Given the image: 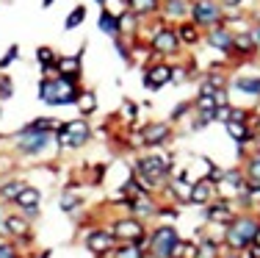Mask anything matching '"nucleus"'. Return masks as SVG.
Segmentation results:
<instances>
[{
    "instance_id": "obj_1",
    "label": "nucleus",
    "mask_w": 260,
    "mask_h": 258,
    "mask_svg": "<svg viewBox=\"0 0 260 258\" xmlns=\"http://www.w3.org/2000/svg\"><path fill=\"white\" fill-rule=\"evenodd\" d=\"M172 167H175V158L166 156H139L136 158V172L133 178L141 183L144 192H155L158 186H166L172 178Z\"/></svg>"
},
{
    "instance_id": "obj_2",
    "label": "nucleus",
    "mask_w": 260,
    "mask_h": 258,
    "mask_svg": "<svg viewBox=\"0 0 260 258\" xmlns=\"http://www.w3.org/2000/svg\"><path fill=\"white\" fill-rule=\"evenodd\" d=\"M260 231V217L255 214H238L230 225L224 228V247L235 250V253H246L252 247Z\"/></svg>"
},
{
    "instance_id": "obj_3",
    "label": "nucleus",
    "mask_w": 260,
    "mask_h": 258,
    "mask_svg": "<svg viewBox=\"0 0 260 258\" xmlns=\"http://www.w3.org/2000/svg\"><path fill=\"white\" fill-rule=\"evenodd\" d=\"M80 95L78 81L64 75H55V78H42L39 83V100L47 103V106H70L75 103Z\"/></svg>"
},
{
    "instance_id": "obj_4",
    "label": "nucleus",
    "mask_w": 260,
    "mask_h": 258,
    "mask_svg": "<svg viewBox=\"0 0 260 258\" xmlns=\"http://www.w3.org/2000/svg\"><path fill=\"white\" fill-rule=\"evenodd\" d=\"M180 233L175 225H158L150 233V255L152 258H177V247H180Z\"/></svg>"
},
{
    "instance_id": "obj_5",
    "label": "nucleus",
    "mask_w": 260,
    "mask_h": 258,
    "mask_svg": "<svg viewBox=\"0 0 260 258\" xmlns=\"http://www.w3.org/2000/svg\"><path fill=\"white\" fill-rule=\"evenodd\" d=\"M191 20L202 31L224 25V9L219 0H191Z\"/></svg>"
},
{
    "instance_id": "obj_6",
    "label": "nucleus",
    "mask_w": 260,
    "mask_h": 258,
    "mask_svg": "<svg viewBox=\"0 0 260 258\" xmlns=\"http://www.w3.org/2000/svg\"><path fill=\"white\" fill-rule=\"evenodd\" d=\"M150 47L155 50L158 59H175L183 53V42L180 36H177V28L175 25H160L155 34L150 36Z\"/></svg>"
},
{
    "instance_id": "obj_7",
    "label": "nucleus",
    "mask_w": 260,
    "mask_h": 258,
    "mask_svg": "<svg viewBox=\"0 0 260 258\" xmlns=\"http://www.w3.org/2000/svg\"><path fill=\"white\" fill-rule=\"evenodd\" d=\"M91 139V128L86 120H70V122H61V128L55 131V142L61 147H83Z\"/></svg>"
},
{
    "instance_id": "obj_8",
    "label": "nucleus",
    "mask_w": 260,
    "mask_h": 258,
    "mask_svg": "<svg viewBox=\"0 0 260 258\" xmlns=\"http://www.w3.org/2000/svg\"><path fill=\"white\" fill-rule=\"evenodd\" d=\"M172 78H175V64H172V61H152V64L144 67L141 83H144V89L158 92V89H164L166 83H172Z\"/></svg>"
},
{
    "instance_id": "obj_9",
    "label": "nucleus",
    "mask_w": 260,
    "mask_h": 258,
    "mask_svg": "<svg viewBox=\"0 0 260 258\" xmlns=\"http://www.w3.org/2000/svg\"><path fill=\"white\" fill-rule=\"evenodd\" d=\"M17 142H20V150L25 153V156H39V153L53 142V131H36V128L28 125L20 131Z\"/></svg>"
},
{
    "instance_id": "obj_10",
    "label": "nucleus",
    "mask_w": 260,
    "mask_h": 258,
    "mask_svg": "<svg viewBox=\"0 0 260 258\" xmlns=\"http://www.w3.org/2000/svg\"><path fill=\"white\" fill-rule=\"evenodd\" d=\"M139 136H141V145L144 147H158L172 136V122H166V120L147 122V125L139 128Z\"/></svg>"
},
{
    "instance_id": "obj_11",
    "label": "nucleus",
    "mask_w": 260,
    "mask_h": 258,
    "mask_svg": "<svg viewBox=\"0 0 260 258\" xmlns=\"http://www.w3.org/2000/svg\"><path fill=\"white\" fill-rule=\"evenodd\" d=\"M111 233L116 236V242H136L144 236V222L139 217H119L111 225Z\"/></svg>"
},
{
    "instance_id": "obj_12",
    "label": "nucleus",
    "mask_w": 260,
    "mask_h": 258,
    "mask_svg": "<svg viewBox=\"0 0 260 258\" xmlns=\"http://www.w3.org/2000/svg\"><path fill=\"white\" fill-rule=\"evenodd\" d=\"M235 217H238V214H235V206L230 200H224V197H216L210 206H205V222L224 225V228H227Z\"/></svg>"
},
{
    "instance_id": "obj_13",
    "label": "nucleus",
    "mask_w": 260,
    "mask_h": 258,
    "mask_svg": "<svg viewBox=\"0 0 260 258\" xmlns=\"http://www.w3.org/2000/svg\"><path fill=\"white\" fill-rule=\"evenodd\" d=\"M233 36H235V31H233L230 25L210 28V31H205V45L213 47V50H219V53H224V56H230V50H233Z\"/></svg>"
},
{
    "instance_id": "obj_14",
    "label": "nucleus",
    "mask_w": 260,
    "mask_h": 258,
    "mask_svg": "<svg viewBox=\"0 0 260 258\" xmlns=\"http://www.w3.org/2000/svg\"><path fill=\"white\" fill-rule=\"evenodd\" d=\"M86 247L91 250L94 255H105V253H114L116 250V236L111 233V228L108 231H91L89 236H86Z\"/></svg>"
},
{
    "instance_id": "obj_15",
    "label": "nucleus",
    "mask_w": 260,
    "mask_h": 258,
    "mask_svg": "<svg viewBox=\"0 0 260 258\" xmlns=\"http://www.w3.org/2000/svg\"><path fill=\"white\" fill-rule=\"evenodd\" d=\"M216 197H219V189L210 178H200V181L191 186V206H210Z\"/></svg>"
},
{
    "instance_id": "obj_16",
    "label": "nucleus",
    "mask_w": 260,
    "mask_h": 258,
    "mask_svg": "<svg viewBox=\"0 0 260 258\" xmlns=\"http://www.w3.org/2000/svg\"><path fill=\"white\" fill-rule=\"evenodd\" d=\"M257 50H260V47H257V42L252 39L249 31H235V36H233V50H230L233 59H252Z\"/></svg>"
},
{
    "instance_id": "obj_17",
    "label": "nucleus",
    "mask_w": 260,
    "mask_h": 258,
    "mask_svg": "<svg viewBox=\"0 0 260 258\" xmlns=\"http://www.w3.org/2000/svg\"><path fill=\"white\" fill-rule=\"evenodd\" d=\"M160 17L169 20H191V0H160Z\"/></svg>"
},
{
    "instance_id": "obj_18",
    "label": "nucleus",
    "mask_w": 260,
    "mask_h": 258,
    "mask_svg": "<svg viewBox=\"0 0 260 258\" xmlns=\"http://www.w3.org/2000/svg\"><path fill=\"white\" fill-rule=\"evenodd\" d=\"M175 28H177V36H180L183 47H194V45H202V42H205V31L197 25L194 20H183V22H177Z\"/></svg>"
},
{
    "instance_id": "obj_19",
    "label": "nucleus",
    "mask_w": 260,
    "mask_h": 258,
    "mask_svg": "<svg viewBox=\"0 0 260 258\" xmlns=\"http://www.w3.org/2000/svg\"><path fill=\"white\" fill-rule=\"evenodd\" d=\"M191 186H194V181H191L185 172H180V175H172L169 183H166L169 194H172L177 203H188V200H191Z\"/></svg>"
},
{
    "instance_id": "obj_20",
    "label": "nucleus",
    "mask_w": 260,
    "mask_h": 258,
    "mask_svg": "<svg viewBox=\"0 0 260 258\" xmlns=\"http://www.w3.org/2000/svg\"><path fill=\"white\" fill-rule=\"evenodd\" d=\"M224 131H227V136H230L235 145H246V142H252V139H255V131L249 128V122L227 120L224 122Z\"/></svg>"
},
{
    "instance_id": "obj_21",
    "label": "nucleus",
    "mask_w": 260,
    "mask_h": 258,
    "mask_svg": "<svg viewBox=\"0 0 260 258\" xmlns=\"http://www.w3.org/2000/svg\"><path fill=\"white\" fill-rule=\"evenodd\" d=\"M58 75L78 81L83 75V56L80 53H75V56H58Z\"/></svg>"
},
{
    "instance_id": "obj_22",
    "label": "nucleus",
    "mask_w": 260,
    "mask_h": 258,
    "mask_svg": "<svg viewBox=\"0 0 260 258\" xmlns=\"http://www.w3.org/2000/svg\"><path fill=\"white\" fill-rule=\"evenodd\" d=\"M14 203H17V206H20L25 214H30V217H34V214H39V206H42V192H39V189H34V186H25V189L20 192V197H17Z\"/></svg>"
},
{
    "instance_id": "obj_23",
    "label": "nucleus",
    "mask_w": 260,
    "mask_h": 258,
    "mask_svg": "<svg viewBox=\"0 0 260 258\" xmlns=\"http://www.w3.org/2000/svg\"><path fill=\"white\" fill-rule=\"evenodd\" d=\"M233 89L235 92H241V95H246V97H257L260 100V75H238V78H233Z\"/></svg>"
},
{
    "instance_id": "obj_24",
    "label": "nucleus",
    "mask_w": 260,
    "mask_h": 258,
    "mask_svg": "<svg viewBox=\"0 0 260 258\" xmlns=\"http://www.w3.org/2000/svg\"><path fill=\"white\" fill-rule=\"evenodd\" d=\"M97 28L103 31L105 36H111V39H119V17L114 14V11H108V9H103L100 11V17H97Z\"/></svg>"
},
{
    "instance_id": "obj_25",
    "label": "nucleus",
    "mask_w": 260,
    "mask_h": 258,
    "mask_svg": "<svg viewBox=\"0 0 260 258\" xmlns=\"http://www.w3.org/2000/svg\"><path fill=\"white\" fill-rule=\"evenodd\" d=\"M127 9L136 17H158L160 14V0H127Z\"/></svg>"
},
{
    "instance_id": "obj_26",
    "label": "nucleus",
    "mask_w": 260,
    "mask_h": 258,
    "mask_svg": "<svg viewBox=\"0 0 260 258\" xmlns=\"http://www.w3.org/2000/svg\"><path fill=\"white\" fill-rule=\"evenodd\" d=\"M75 106H78V111L83 114V117H91V114L97 111V92L94 89H80Z\"/></svg>"
},
{
    "instance_id": "obj_27",
    "label": "nucleus",
    "mask_w": 260,
    "mask_h": 258,
    "mask_svg": "<svg viewBox=\"0 0 260 258\" xmlns=\"http://www.w3.org/2000/svg\"><path fill=\"white\" fill-rule=\"evenodd\" d=\"M22 189H25V183H22V181H14V178H11L9 183H3V186H0V197L14 203L17 197H20V192H22Z\"/></svg>"
},
{
    "instance_id": "obj_28",
    "label": "nucleus",
    "mask_w": 260,
    "mask_h": 258,
    "mask_svg": "<svg viewBox=\"0 0 260 258\" xmlns=\"http://www.w3.org/2000/svg\"><path fill=\"white\" fill-rule=\"evenodd\" d=\"M114 258H144V253L136 242H125V244H116Z\"/></svg>"
},
{
    "instance_id": "obj_29",
    "label": "nucleus",
    "mask_w": 260,
    "mask_h": 258,
    "mask_svg": "<svg viewBox=\"0 0 260 258\" xmlns=\"http://www.w3.org/2000/svg\"><path fill=\"white\" fill-rule=\"evenodd\" d=\"M83 20H86V6H75V9L67 14V20H64V31H75Z\"/></svg>"
},
{
    "instance_id": "obj_30",
    "label": "nucleus",
    "mask_w": 260,
    "mask_h": 258,
    "mask_svg": "<svg viewBox=\"0 0 260 258\" xmlns=\"http://www.w3.org/2000/svg\"><path fill=\"white\" fill-rule=\"evenodd\" d=\"M3 228L9 231V233H14V236H22V233L28 231V222L22 217H3Z\"/></svg>"
},
{
    "instance_id": "obj_31",
    "label": "nucleus",
    "mask_w": 260,
    "mask_h": 258,
    "mask_svg": "<svg viewBox=\"0 0 260 258\" xmlns=\"http://www.w3.org/2000/svg\"><path fill=\"white\" fill-rule=\"evenodd\" d=\"M197 258H221L219 242H213V239H205V242H200V255H197Z\"/></svg>"
},
{
    "instance_id": "obj_32",
    "label": "nucleus",
    "mask_w": 260,
    "mask_h": 258,
    "mask_svg": "<svg viewBox=\"0 0 260 258\" xmlns=\"http://www.w3.org/2000/svg\"><path fill=\"white\" fill-rule=\"evenodd\" d=\"M119 117L125 122H136V120H139V106H136L130 97H125V100H122V106H119Z\"/></svg>"
},
{
    "instance_id": "obj_33",
    "label": "nucleus",
    "mask_w": 260,
    "mask_h": 258,
    "mask_svg": "<svg viewBox=\"0 0 260 258\" xmlns=\"http://www.w3.org/2000/svg\"><path fill=\"white\" fill-rule=\"evenodd\" d=\"M197 255H200V244L180 242V247H177V258H197Z\"/></svg>"
},
{
    "instance_id": "obj_34",
    "label": "nucleus",
    "mask_w": 260,
    "mask_h": 258,
    "mask_svg": "<svg viewBox=\"0 0 260 258\" xmlns=\"http://www.w3.org/2000/svg\"><path fill=\"white\" fill-rule=\"evenodd\" d=\"M17 56H20V45H11L9 50H6V56L0 59V72H6L11 67V61H17Z\"/></svg>"
},
{
    "instance_id": "obj_35",
    "label": "nucleus",
    "mask_w": 260,
    "mask_h": 258,
    "mask_svg": "<svg viewBox=\"0 0 260 258\" xmlns=\"http://www.w3.org/2000/svg\"><path fill=\"white\" fill-rule=\"evenodd\" d=\"M58 206H61V211H75V208H80V197L78 194H64Z\"/></svg>"
},
{
    "instance_id": "obj_36",
    "label": "nucleus",
    "mask_w": 260,
    "mask_h": 258,
    "mask_svg": "<svg viewBox=\"0 0 260 258\" xmlns=\"http://www.w3.org/2000/svg\"><path fill=\"white\" fill-rule=\"evenodd\" d=\"M14 95V83H11V78H0V100H9V97Z\"/></svg>"
},
{
    "instance_id": "obj_37",
    "label": "nucleus",
    "mask_w": 260,
    "mask_h": 258,
    "mask_svg": "<svg viewBox=\"0 0 260 258\" xmlns=\"http://www.w3.org/2000/svg\"><path fill=\"white\" fill-rule=\"evenodd\" d=\"M219 3H221V9H224V14H230V11H241V9H244L246 0H219Z\"/></svg>"
},
{
    "instance_id": "obj_38",
    "label": "nucleus",
    "mask_w": 260,
    "mask_h": 258,
    "mask_svg": "<svg viewBox=\"0 0 260 258\" xmlns=\"http://www.w3.org/2000/svg\"><path fill=\"white\" fill-rule=\"evenodd\" d=\"M191 108H194V103H180V106H177L175 111H172V120H169V122H177V120H183V117L188 114Z\"/></svg>"
},
{
    "instance_id": "obj_39",
    "label": "nucleus",
    "mask_w": 260,
    "mask_h": 258,
    "mask_svg": "<svg viewBox=\"0 0 260 258\" xmlns=\"http://www.w3.org/2000/svg\"><path fill=\"white\" fill-rule=\"evenodd\" d=\"M216 103L219 106H230V92H227V86L224 89H216Z\"/></svg>"
},
{
    "instance_id": "obj_40",
    "label": "nucleus",
    "mask_w": 260,
    "mask_h": 258,
    "mask_svg": "<svg viewBox=\"0 0 260 258\" xmlns=\"http://www.w3.org/2000/svg\"><path fill=\"white\" fill-rule=\"evenodd\" d=\"M0 258H14V244H0Z\"/></svg>"
},
{
    "instance_id": "obj_41",
    "label": "nucleus",
    "mask_w": 260,
    "mask_h": 258,
    "mask_svg": "<svg viewBox=\"0 0 260 258\" xmlns=\"http://www.w3.org/2000/svg\"><path fill=\"white\" fill-rule=\"evenodd\" d=\"M255 128H257V136H260V114H255Z\"/></svg>"
},
{
    "instance_id": "obj_42",
    "label": "nucleus",
    "mask_w": 260,
    "mask_h": 258,
    "mask_svg": "<svg viewBox=\"0 0 260 258\" xmlns=\"http://www.w3.org/2000/svg\"><path fill=\"white\" fill-rule=\"evenodd\" d=\"M53 3H55V0H42V6H45V9H50Z\"/></svg>"
},
{
    "instance_id": "obj_43",
    "label": "nucleus",
    "mask_w": 260,
    "mask_h": 258,
    "mask_svg": "<svg viewBox=\"0 0 260 258\" xmlns=\"http://www.w3.org/2000/svg\"><path fill=\"white\" fill-rule=\"evenodd\" d=\"M252 244H257V247H260V231H257V236H255V242H252Z\"/></svg>"
},
{
    "instance_id": "obj_44",
    "label": "nucleus",
    "mask_w": 260,
    "mask_h": 258,
    "mask_svg": "<svg viewBox=\"0 0 260 258\" xmlns=\"http://www.w3.org/2000/svg\"><path fill=\"white\" fill-rule=\"evenodd\" d=\"M97 3H100V6H105V3H108V0H97Z\"/></svg>"
}]
</instances>
